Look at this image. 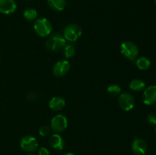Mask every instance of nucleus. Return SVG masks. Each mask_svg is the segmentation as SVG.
<instances>
[{"mask_svg":"<svg viewBox=\"0 0 156 155\" xmlns=\"http://www.w3.org/2000/svg\"><path fill=\"white\" fill-rule=\"evenodd\" d=\"M34 29L37 34L41 37H46L51 33L53 26L50 21L45 18L37 19L34 24Z\"/></svg>","mask_w":156,"mask_h":155,"instance_id":"f257e3e1","label":"nucleus"},{"mask_svg":"<svg viewBox=\"0 0 156 155\" xmlns=\"http://www.w3.org/2000/svg\"><path fill=\"white\" fill-rule=\"evenodd\" d=\"M66 39L62 35L56 33L50 36L46 42V47L52 52H59L62 50L66 46Z\"/></svg>","mask_w":156,"mask_h":155,"instance_id":"f03ea898","label":"nucleus"},{"mask_svg":"<svg viewBox=\"0 0 156 155\" xmlns=\"http://www.w3.org/2000/svg\"><path fill=\"white\" fill-rule=\"evenodd\" d=\"M120 51L124 57L130 61L136 60L139 55L138 46L132 41H124L122 43Z\"/></svg>","mask_w":156,"mask_h":155,"instance_id":"7ed1b4c3","label":"nucleus"},{"mask_svg":"<svg viewBox=\"0 0 156 155\" xmlns=\"http://www.w3.org/2000/svg\"><path fill=\"white\" fill-rule=\"evenodd\" d=\"M82 33V30L79 25L70 24L65 27L63 30V36L66 40L73 43L79 39Z\"/></svg>","mask_w":156,"mask_h":155,"instance_id":"20e7f679","label":"nucleus"},{"mask_svg":"<svg viewBox=\"0 0 156 155\" xmlns=\"http://www.w3.org/2000/svg\"><path fill=\"white\" fill-rule=\"evenodd\" d=\"M68 126V120L65 115L57 114L52 118L50 122V129L56 133H60L65 131Z\"/></svg>","mask_w":156,"mask_h":155,"instance_id":"39448f33","label":"nucleus"},{"mask_svg":"<svg viewBox=\"0 0 156 155\" xmlns=\"http://www.w3.org/2000/svg\"><path fill=\"white\" fill-rule=\"evenodd\" d=\"M118 104L123 110L130 111L135 106V99L129 93H123L118 97Z\"/></svg>","mask_w":156,"mask_h":155,"instance_id":"423d86ee","label":"nucleus"},{"mask_svg":"<svg viewBox=\"0 0 156 155\" xmlns=\"http://www.w3.org/2000/svg\"><path fill=\"white\" fill-rule=\"evenodd\" d=\"M21 149L28 153H33L38 148V141L34 137L27 135L21 138L20 141Z\"/></svg>","mask_w":156,"mask_h":155,"instance_id":"0eeeda50","label":"nucleus"},{"mask_svg":"<svg viewBox=\"0 0 156 155\" xmlns=\"http://www.w3.org/2000/svg\"><path fill=\"white\" fill-rule=\"evenodd\" d=\"M71 65L69 61L60 60L58 61L53 68V73L56 77L62 78L65 76L69 71Z\"/></svg>","mask_w":156,"mask_h":155,"instance_id":"6e6552de","label":"nucleus"},{"mask_svg":"<svg viewBox=\"0 0 156 155\" xmlns=\"http://www.w3.org/2000/svg\"><path fill=\"white\" fill-rule=\"evenodd\" d=\"M143 103L148 106L156 103V86L151 85L144 90L143 95Z\"/></svg>","mask_w":156,"mask_h":155,"instance_id":"1a4fd4ad","label":"nucleus"},{"mask_svg":"<svg viewBox=\"0 0 156 155\" xmlns=\"http://www.w3.org/2000/svg\"><path fill=\"white\" fill-rule=\"evenodd\" d=\"M132 150L136 155H144L148 150V145L146 141L140 138H136L132 143Z\"/></svg>","mask_w":156,"mask_h":155,"instance_id":"9d476101","label":"nucleus"},{"mask_svg":"<svg viewBox=\"0 0 156 155\" xmlns=\"http://www.w3.org/2000/svg\"><path fill=\"white\" fill-rule=\"evenodd\" d=\"M17 4L15 0H0V12L9 15L15 12Z\"/></svg>","mask_w":156,"mask_h":155,"instance_id":"9b49d317","label":"nucleus"},{"mask_svg":"<svg viewBox=\"0 0 156 155\" xmlns=\"http://www.w3.org/2000/svg\"><path fill=\"white\" fill-rule=\"evenodd\" d=\"M50 144L52 147H53L54 150H61L63 149L64 147V140L62 138L59 134L55 133L53 135H51V137L50 138Z\"/></svg>","mask_w":156,"mask_h":155,"instance_id":"f8f14e48","label":"nucleus"},{"mask_svg":"<svg viewBox=\"0 0 156 155\" xmlns=\"http://www.w3.org/2000/svg\"><path fill=\"white\" fill-rule=\"evenodd\" d=\"M66 106V101L61 97H53L49 101V106L52 110H62Z\"/></svg>","mask_w":156,"mask_h":155,"instance_id":"ddd939ff","label":"nucleus"},{"mask_svg":"<svg viewBox=\"0 0 156 155\" xmlns=\"http://www.w3.org/2000/svg\"><path fill=\"white\" fill-rule=\"evenodd\" d=\"M47 4L53 10L61 12L66 6V0H47Z\"/></svg>","mask_w":156,"mask_h":155,"instance_id":"4468645a","label":"nucleus"},{"mask_svg":"<svg viewBox=\"0 0 156 155\" xmlns=\"http://www.w3.org/2000/svg\"><path fill=\"white\" fill-rule=\"evenodd\" d=\"M129 89L133 91H141L146 88V83L141 79H133L129 83Z\"/></svg>","mask_w":156,"mask_h":155,"instance_id":"2eb2a0df","label":"nucleus"},{"mask_svg":"<svg viewBox=\"0 0 156 155\" xmlns=\"http://www.w3.org/2000/svg\"><path fill=\"white\" fill-rule=\"evenodd\" d=\"M136 65L139 69L145 71V70H147L150 68L151 61L147 57H140L139 59H136Z\"/></svg>","mask_w":156,"mask_h":155,"instance_id":"dca6fc26","label":"nucleus"},{"mask_svg":"<svg viewBox=\"0 0 156 155\" xmlns=\"http://www.w3.org/2000/svg\"><path fill=\"white\" fill-rule=\"evenodd\" d=\"M23 15H24V18H25L27 21H34L37 18V12L34 9L27 8V9H26L24 11Z\"/></svg>","mask_w":156,"mask_h":155,"instance_id":"f3484780","label":"nucleus"},{"mask_svg":"<svg viewBox=\"0 0 156 155\" xmlns=\"http://www.w3.org/2000/svg\"><path fill=\"white\" fill-rule=\"evenodd\" d=\"M62 52H63L64 57L69 59L73 57L76 53V48L73 44H66L64 48L62 49Z\"/></svg>","mask_w":156,"mask_h":155,"instance_id":"a211bd4d","label":"nucleus"},{"mask_svg":"<svg viewBox=\"0 0 156 155\" xmlns=\"http://www.w3.org/2000/svg\"><path fill=\"white\" fill-rule=\"evenodd\" d=\"M107 92L112 97L119 95L121 92V88L118 84H111L108 88Z\"/></svg>","mask_w":156,"mask_h":155,"instance_id":"6ab92c4d","label":"nucleus"},{"mask_svg":"<svg viewBox=\"0 0 156 155\" xmlns=\"http://www.w3.org/2000/svg\"><path fill=\"white\" fill-rule=\"evenodd\" d=\"M50 128L49 126H41L39 129V135L42 137H46L50 134Z\"/></svg>","mask_w":156,"mask_h":155,"instance_id":"aec40b11","label":"nucleus"},{"mask_svg":"<svg viewBox=\"0 0 156 155\" xmlns=\"http://www.w3.org/2000/svg\"><path fill=\"white\" fill-rule=\"evenodd\" d=\"M147 122L150 126H156V115L153 113L149 114L147 116Z\"/></svg>","mask_w":156,"mask_h":155,"instance_id":"412c9836","label":"nucleus"},{"mask_svg":"<svg viewBox=\"0 0 156 155\" xmlns=\"http://www.w3.org/2000/svg\"><path fill=\"white\" fill-rule=\"evenodd\" d=\"M38 155H50V153L48 149L44 147H42L38 150Z\"/></svg>","mask_w":156,"mask_h":155,"instance_id":"4be33fe9","label":"nucleus"},{"mask_svg":"<svg viewBox=\"0 0 156 155\" xmlns=\"http://www.w3.org/2000/svg\"><path fill=\"white\" fill-rule=\"evenodd\" d=\"M37 96H36V94H30L27 95V99L29 100H35L37 99Z\"/></svg>","mask_w":156,"mask_h":155,"instance_id":"5701e85b","label":"nucleus"},{"mask_svg":"<svg viewBox=\"0 0 156 155\" xmlns=\"http://www.w3.org/2000/svg\"><path fill=\"white\" fill-rule=\"evenodd\" d=\"M63 155H75V154L73 153H64Z\"/></svg>","mask_w":156,"mask_h":155,"instance_id":"b1692460","label":"nucleus"},{"mask_svg":"<svg viewBox=\"0 0 156 155\" xmlns=\"http://www.w3.org/2000/svg\"><path fill=\"white\" fill-rule=\"evenodd\" d=\"M27 155H36V154H34V153H29V154Z\"/></svg>","mask_w":156,"mask_h":155,"instance_id":"393cba45","label":"nucleus"},{"mask_svg":"<svg viewBox=\"0 0 156 155\" xmlns=\"http://www.w3.org/2000/svg\"><path fill=\"white\" fill-rule=\"evenodd\" d=\"M155 4H156V0H155Z\"/></svg>","mask_w":156,"mask_h":155,"instance_id":"a878e982","label":"nucleus"},{"mask_svg":"<svg viewBox=\"0 0 156 155\" xmlns=\"http://www.w3.org/2000/svg\"><path fill=\"white\" fill-rule=\"evenodd\" d=\"M155 134H156V128H155Z\"/></svg>","mask_w":156,"mask_h":155,"instance_id":"bb28decb","label":"nucleus"},{"mask_svg":"<svg viewBox=\"0 0 156 155\" xmlns=\"http://www.w3.org/2000/svg\"><path fill=\"white\" fill-rule=\"evenodd\" d=\"M0 60H1V59H0Z\"/></svg>","mask_w":156,"mask_h":155,"instance_id":"cd10ccee","label":"nucleus"}]
</instances>
